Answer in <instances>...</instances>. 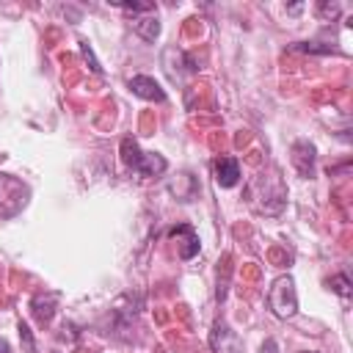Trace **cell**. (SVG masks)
I'll return each mask as SVG.
<instances>
[{"label":"cell","instance_id":"6","mask_svg":"<svg viewBox=\"0 0 353 353\" xmlns=\"http://www.w3.org/2000/svg\"><path fill=\"white\" fill-rule=\"evenodd\" d=\"M292 165L298 168L301 176H312V171H314V146L309 141H295L292 143Z\"/></svg>","mask_w":353,"mask_h":353},{"label":"cell","instance_id":"11","mask_svg":"<svg viewBox=\"0 0 353 353\" xmlns=\"http://www.w3.org/2000/svg\"><path fill=\"white\" fill-rule=\"evenodd\" d=\"M80 52H83V58L88 61V66H91V72H102V66H99V61L94 58V52H91V47H88V41H80Z\"/></svg>","mask_w":353,"mask_h":353},{"label":"cell","instance_id":"1","mask_svg":"<svg viewBox=\"0 0 353 353\" xmlns=\"http://www.w3.org/2000/svg\"><path fill=\"white\" fill-rule=\"evenodd\" d=\"M121 160L132 171H138L141 176H160L168 168V163H165L163 154H157V152H141L132 138H124L121 141Z\"/></svg>","mask_w":353,"mask_h":353},{"label":"cell","instance_id":"2","mask_svg":"<svg viewBox=\"0 0 353 353\" xmlns=\"http://www.w3.org/2000/svg\"><path fill=\"white\" fill-rule=\"evenodd\" d=\"M268 306L276 317L287 320L298 312V295H295V281L290 276H279L268 292Z\"/></svg>","mask_w":353,"mask_h":353},{"label":"cell","instance_id":"4","mask_svg":"<svg viewBox=\"0 0 353 353\" xmlns=\"http://www.w3.org/2000/svg\"><path fill=\"white\" fill-rule=\"evenodd\" d=\"M130 91L141 99H149V102H165V91L160 88V83L149 74H135L130 80Z\"/></svg>","mask_w":353,"mask_h":353},{"label":"cell","instance_id":"9","mask_svg":"<svg viewBox=\"0 0 353 353\" xmlns=\"http://www.w3.org/2000/svg\"><path fill=\"white\" fill-rule=\"evenodd\" d=\"M55 301H58V292H39L36 298H33V317L44 325V323H50L52 320V312H55Z\"/></svg>","mask_w":353,"mask_h":353},{"label":"cell","instance_id":"12","mask_svg":"<svg viewBox=\"0 0 353 353\" xmlns=\"http://www.w3.org/2000/svg\"><path fill=\"white\" fill-rule=\"evenodd\" d=\"M339 14V3H320L317 6V17H323V19H334Z\"/></svg>","mask_w":353,"mask_h":353},{"label":"cell","instance_id":"8","mask_svg":"<svg viewBox=\"0 0 353 353\" xmlns=\"http://www.w3.org/2000/svg\"><path fill=\"white\" fill-rule=\"evenodd\" d=\"M132 30H135L141 39L154 41V39H157V33H160L157 14H154V11H149V14H135V17H132Z\"/></svg>","mask_w":353,"mask_h":353},{"label":"cell","instance_id":"3","mask_svg":"<svg viewBox=\"0 0 353 353\" xmlns=\"http://www.w3.org/2000/svg\"><path fill=\"white\" fill-rule=\"evenodd\" d=\"M210 347L212 353H240V339L226 323H215L210 334Z\"/></svg>","mask_w":353,"mask_h":353},{"label":"cell","instance_id":"10","mask_svg":"<svg viewBox=\"0 0 353 353\" xmlns=\"http://www.w3.org/2000/svg\"><path fill=\"white\" fill-rule=\"evenodd\" d=\"M328 287L336 292V295H342V298H350V281H347V276H331L328 279Z\"/></svg>","mask_w":353,"mask_h":353},{"label":"cell","instance_id":"7","mask_svg":"<svg viewBox=\"0 0 353 353\" xmlns=\"http://www.w3.org/2000/svg\"><path fill=\"white\" fill-rule=\"evenodd\" d=\"M171 240H176V251L182 259H193L199 254V237L190 226H176L171 229Z\"/></svg>","mask_w":353,"mask_h":353},{"label":"cell","instance_id":"13","mask_svg":"<svg viewBox=\"0 0 353 353\" xmlns=\"http://www.w3.org/2000/svg\"><path fill=\"white\" fill-rule=\"evenodd\" d=\"M19 339H22V345H25L22 353H33V334H30V328H28L25 323H19Z\"/></svg>","mask_w":353,"mask_h":353},{"label":"cell","instance_id":"15","mask_svg":"<svg viewBox=\"0 0 353 353\" xmlns=\"http://www.w3.org/2000/svg\"><path fill=\"white\" fill-rule=\"evenodd\" d=\"M0 353H8V345H6L3 339H0Z\"/></svg>","mask_w":353,"mask_h":353},{"label":"cell","instance_id":"5","mask_svg":"<svg viewBox=\"0 0 353 353\" xmlns=\"http://www.w3.org/2000/svg\"><path fill=\"white\" fill-rule=\"evenodd\" d=\"M212 171H215V182L221 188H232L240 182V163L234 157H218L212 163Z\"/></svg>","mask_w":353,"mask_h":353},{"label":"cell","instance_id":"14","mask_svg":"<svg viewBox=\"0 0 353 353\" xmlns=\"http://www.w3.org/2000/svg\"><path fill=\"white\" fill-rule=\"evenodd\" d=\"M262 353H276V342H273V339H268V342L262 345Z\"/></svg>","mask_w":353,"mask_h":353}]
</instances>
